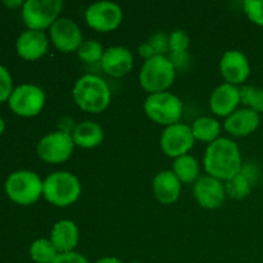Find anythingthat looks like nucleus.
<instances>
[{
  "label": "nucleus",
  "mask_w": 263,
  "mask_h": 263,
  "mask_svg": "<svg viewBox=\"0 0 263 263\" xmlns=\"http://www.w3.org/2000/svg\"><path fill=\"white\" fill-rule=\"evenodd\" d=\"M192 127L185 123H175L167 126L161 135V148L166 156L179 158L185 156L194 145Z\"/></svg>",
  "instance_id": "9b49d317"
},
{
  "label": "nucleus",
  "mask_w": 263,
  "mask_h": 263,
  "mask_svg": "<svg viewBox=\"0 0 263 263\" xmlns=\"http://www.w3.org/2000/svg\"><path fill=\"white\" fill-rule=\"evenodd\" d=\"M261 123L259 115L254 110L243 108L231 113L225 121V130L235 138H243L253 134Z\"/></svg>",
  "instance_id": "f3484780"
},
{
  "label": "nucleus",
  "mask_w": 263,
  "mask_h": 263,
  "mask_svg": "<svg viewBox=\"0 0 263 263\" xmlns=\"http://www.w3.org/2000/svg\"><path fill=\"white\" fill-rule=\"evenodd\" d=\"M43 195L55 207H68L81 195V184L71 172H53L44 181Z\"/></svg>",
  "instance_id": "7ed1b4c3"
},
{
  "label": "nucleus",
  "mask_w": 263,
  "mask_h": 263,
  "mask_svg": "<svg viewBox=\"0 0 263 263\" xmlns=\"http://www.w3.org/2000/svg\"><path fill=\"white\" fill-rule=\"evenodd\" d=\"M74 143L67 131H54L37 144V154L46 163H63L72 156Z\"/></svg>",
  "instance_id": "1a4fd4ad"
},
{
  "label": "nucleus",
  "mask_w": 263,
  "mask_h": 263,
  "mask_svg": "<svg viewBox=\"0 0 263 263\" xmlns=\"http://www.w3.org/2000/svg\"><path fill=\"white\" fill-rule=\"evenodd\" d=\"M95 263H123L121 259L116 258V257H104V258L98 259Z\"/></svg>",
  "instance_id": "c9c22d12"
},
{
  "label": "nucleus",
  "mask_w": 263,
  "mask_h": 263,
  "mask_svg": "<svg viewBox=\"0 0 263 263\" xmlns=\"http://www.w3.org/2000/svg\"><path fill=\"white\" fill-rule=\"evenodd\" d=\"M4 127H5V125H4V120H3V118L0 117V134H2L3 131H4Z\"/></svg>",
  "instance_id": "4c0bfd02"
},
{
  "label": "nucleus",
  "mask_w": 263,
  "mask_h": 263,
  "mask_svg": "<svg viewBox=\"0 0 263 263\" xmlns=\"http://www.w3.org/2000/svg\"><path fill=\"white\" fill-rule=\"evenodd\" d=\"M240 174L246 177L249 181V184L253 186V185H257L259 181V177H261V170L257 164L254 163H247L243 164L240 168Z\"/></svg>",
  "instance_id": "2f4dec72"
},
{
  "label": "nucleus",
  "mask_w": 263,
  "mask_h": 263,
  "mask_svg": "<svg viewBox=\"0 0 263 263\" xmlns=\"http://www.w3.org/2000/svg\"><path fill=\"white\" fill-rule=\"evenodd\" d=\"M12 77L4 66H0V102L9 99L12 94Z\"/></svg>",
  "instance_id": "7c9ffc66"
},
{
  "label": "nucleus",
  "mask_w": 263,
  "mask_h": 263,
  "mask_svg": "<svg viewBox=\"0 0 263 263\" xmlns=\"http://www.w3.org/2000/svg\"><path fill=\"white\" fill-rule=\"evenodd\" d=\"M58 254L57 248L48 239H37L30 247V256L36 263H53Z\"/></svg>",
  "instance_id": "b1692460"
},
{
  "label": "nucleus",
  "mask_w": 263,
  "mask_h": 263,
  "mask_svg": "<svg viewBox=\"0 0 263 263\" xmlns=\"http://www.w3.org/2000/svg\"><path fill=\"white\" fill-rule=\"evenodd\" d=\"M50 39L58 50L63 53L79 50L84 43L82 32L77 23L69 18H58L50 27Z\"/></svg>",
  "instance_id": "f8f14e48"
},
{
  "label": "nucleus",
  "mask_w": 263,
  "mask_h": 263,
  "mask_svg": "<svg viewBox=\"0 0 263 263\" xmlns=\"http://www.w3.org/2000/svg\"><path fill=\"white\" fill-rule=\"evenodd\" d=\"M194 139L205 143H213L217 140L221 133V126L217 120L212 117H199L190 126Z\"/></svg>",
  "instance_id": "4be33fe9"
},
{
  "label": "nucleus",
  "mask_w": 263,
  "mask_h": 263,
  "mask_svg": "<svg viewBox=\"0 0 263 263\" xmlns=\"http://www.w3.org/2000/svg\"><path fill=\"white\" fill-rule=\"evenodd\" d=\"M131 263H140V262H138V261H134V262H131Z\"/></svg>",
  "instance_id": "58836bf2"
},
{
  "label": "nucleus",
  "mask_w": 263,
  "mask_h": 263,
  "mask_svg": "<svg viewBox=\"0 0 263 263\" xmlns=\"http://www.w3.org/2000/svg\"><path fill=\"white\" fill-rule=\"evenodd\" d=\"M44 181L32 171H15L5 181V192L13 202L22 205L35 203L43 194Z\"/></svg>",
  "instance_id": "423d86ee"
},
{
  "label": "nucleus",
  "mask_w": 263,
  "mask_h": 263,
  "mask_svg": "<svg viewBox=\"0 0 263 263\" xmlns=\"http://www.w3.org/2000/svg\"><path fill=\"white\" fill-rule=\"evenodd\" d=\"M170 41V53H182L186 51L189 46L190 39L187 33L182 30H175L168 36Z\"/></svg>",
  "instance_id": "c85d7f7f"
},
{
  "label": "nucleus",
  "mask_w": 263,
  "mask_h": 263,
  "mask_svg": "<svg viewBox=\"0 0 263 263\" xmlns=\"http://www.w3.org/2000/svg\"><path fill=\"white\" fill-rule=\"evenodd\" d=\"M204 170L210 176L218 180H230L240 172L241 156L235 141L218 138L207 146L204 153Z\"/></svg>",
  "instance_id": "f257e3e1"
},
{
  "label": "nucleus",
  "mask_w": 263,
  "mask_h": 263,
  "mask_svg": "<svg viewBox=\"0 0 263 263\" xmlns=\"http://www.w3.org/2000/svg\"><path fill=\"white\" fill-rule=\"evenodd\" d=\"M50 241L59 254L73 252L79 243V228L71 220L58 221L51 229Z\"/></svg>",
  "instance_id": "6ab92c4d"
},
{
  "label": "nucleus",
  "mask_w": 263,
  "mask_h": 263,
  "mask_svg": "<svg viewBox=\"0 0 263 263\" xmlns=\"http://www.w3.org/2000/svg\"><path fill=\"white\" fill-rule=\"evenodd\" d=\"M17 51L23 59L36 61L48 50V39L43 31L27 30L17 39Z\"/></svg>",
  "instance_id": "a211bd4d"
},
{
  "label": "nucleus",
  "mask_w": 263,
  "mask_h": 263,
  "mask_svg": "<svg viewBox=\"0 0 263 263\" xmlns=\"http://www.w3.org/2000/svg\"><path fill=\"white\" fill-rule=\"evenodd\" d=\"M74 145L85 149H91L100 145L104 139L103 128L92 121H84L73 128L72 133Z\"/></svg>",
  "instance_id": "412c9836"
},
{
  "label": "nucleus",
  "mask_w": 263,
  "mask_h": 263,
  "mask_svg": "<svg viewBox=\"0 0 263 263\" xmlns=\"http://www.w3.org/2000/svg\"><path fill=\"white\" fill-rule=\"evenodd\" d=\"M53 263H90L86 259V257L82 256L81 253L77 252H68V253L58 254L57 259Z\"/></svg>",
  "instance_id": "72a5a7b5"
},
{
  "label": "nucleus",
  "mask_w": 263,
  "mask_h": 263,
  "mask_svg": "<svg viewBox=\"0 0 263 263\" xmlns=\"http://www.w3.org/2000/svg\"><path fill=\"white\" fill-rule=\"evenodd\" d=\"M243 7L249 21L263 27V0H246Z\"/></svg>",
  "instance_id": "cd10ccee"
},
{
  "label": "nucleus",
  "mask_w": 263,
  "mask_h": 263,
  "mask_svg": "<svg viewBox=\"0 0 263 263\" xmlns=\"http://www.w3.org/2000/svg\"><path fill=\"white\" fill-rule=\"evenodd\" d=\"M174 174L181 182L189 184V182L197 181L199 177V164L193 156L185 154L179 157L174 162Z\"/></svg>",
  "instance_id": "5701e85b"
},
{
  "label": "nucleus",
  "mask_w": 263,
  "mask_h": 263,
  "mask_svg": "<svg viewBox=\"0 0 263 263\" xmlns=\"http://www.w3.org/2000/svg\"><path fill=\"white\" fill-rule=\"evenodd\" d=\"M104 54L102 44L97 40H86L81 44V46L77 50V55L85 63H97L102 61V57Z\"/></svg>",
  "instance_id": "bb28decb"
},
{
  "label": "nucleus",
  "mask_w": 263,
  "mask_h": 263,
  "mask_svg": "<svg viewBox=\"0 0 263 263\" xmlns=\"http://www.w3.org/2000/svg\"><path fill=\"white\" fill-rule=\"evenodd\" d=\"M44 104H45V94L36 85H20L13 90L9 97L10 109L23 117H33L39 115Z\"/></svg>",
  "instance_id": "9d476101"
},
{
  "label": "nucleus",
  "mask_w": 263,
  "mask_h": 263,
  "mask_svg": "<svg viewBox=\"0 0 263 263\" xmlns=\"http://www.w3.org/2000/svg\"><path fill=\"white\" fill-rule=\"evenodd\" d=\"M148 44L152 46L156 55H166V53L170 51L168 36L164 32H162V31L152 35L151 39L148 40Z\"/></svg>",
  "instance_id": "c756f323"
},
{
  "label": "nucleus",
  "mask_w": 263,
  "mask_h": 263,
  "mask_svg": "<svg viewBox=\"0 0 263 263\" xmlns=\"http://www.w3.org/2000/svg\"><path fill=\"white\" fill-rule=\"evenodd\" d=\"M134 64V55L127 48L123 46H110L100 61L103 71L112 77H122L131 71Z\"/></svg>",
  "instance_id": "dca6fc26"
},
{
  "label": "nucleus",
  "mask_w": 263,
  "mask_h": 263,
  "mask_svg": "<svg viewBox=\"0 0 263 263\" xmlns=\"http://www.w3.org/2000/svg\"><path fill=\"white\" fill-rule=\"evenodd\" d=\"M168 59L174 64L176 71H186L190 63V57L187 54V51H182V53H170Z\"/></svg>",
  "instance_id": "473e14b6"
},
{
  "label": "nucleus",
  "mask_w": 263,
  "mask_h": 263,
  "mask_svg": "<svg viewBox=\"0 0 263 263\" xmlns=\"http://www.w3.org/2000/svg\"><path fill=\"white\" fill-rule=\"evenodd\" d=\"M194 197L200 207L207 210L220 208L225 202L226 192L221 180L215 179L210 175L199 176L194 184Z\"/></svg>",
  "instance_id": "ddd939ff"
},
{
  "label": "nucleus",
  "mask_w": 263,
  "mask_h": 263,
  "mask_svg": "<svg viewBox=\"0 0 263 263\" xmlns=\"http://www.w3.org/2000/svg\"><path fill=\"white\" fill-rule=\"evenodd\" d=\"M139 54H140V55L143 57L145 61H148V59L156 57V53H154V50L152 49V46L149 45L148 43H144L139 46Z\"/></svg>",
  "instance_id": "f704fd0d"
},
{
  "label": "nucleus",
  "mask_w": 263,
  "mask_h": 263,
  "mask_svg": "<svg viewBox=\"0 0 263 263\" xmlns=\"http://www.w3.org/2000/svg\"><path fill=\"white\" fill-rule=\"evenodd\" d=\"M252 190V185L249 184L248 180L239 172L234 177L226 181L225 192L233 199H244L248 197Z\"/></svg>",
  "instance_id": "a878e982"
},
{
  "label": "nucleus",
  "mask_w": 263,
  "mask_h": 263,
  "mask_svg": "<svg viewBox=\"0 0 263 263\" xmlns=\"http://www.w3.org/2000/svg\"><path fill=\"white\" fill-rule=\"evenodd\" d=\"M176 69L166 55H156L144 62L139 73L141 87L148 92H163L174 84Z\"/></svg>",
  "instance_id": "20e7f679"
},
{
  "label": "nucleus",
  "mask_w": 263,
  "mask_h": 263,
  "mask_svg": "<svg viewBox=\"0 0 263 263\" xmlns=\"http://www.w3.org/2000/svg\"><path fill=\"white\" fill-rule=\"evenodd\" d=\"M4 4L9 5V7H17V5H23V3L21 2V0H15V2H7V0H5Z\"/></svg>",
  "instance_id": "e433bc0d"
},
{
  "label": "nucleus",
  "mask_w": 263,
  "mask_h": 263,
  "mask_svg": "<svg viewBox=\"0 0 263 263\" xmlns=\"http://www.w3.org/2000/svg\"><path fill=\"white\" fill-rule=\"evenodd\" d=\"M240 104V89L235 85L222 84L216 87L210 98L211 110L220 117H229Z\"/></svg>",
  "instance_id": "2eb2a0df"
},
{
  "label": "nucleus",
  "mask_w": 263,
  "mask_h": 263,
  "mask_svg": "<svg viewBox=\"0 0 263 263\" xmlns=\"http://www.w3.org/2000/svg\"><path fill=\"white\" fill-rule=\"evenodd\" d=\"M220 71L228 84L236 86L246 82L249 77L251 64L246 54L241 53L240 50H229L221 58Z\"/></svg>",
  "instance_id": "4468645a"
},
{
  "label": "nucleus",
  "mask_w": 263,
  "mask_h": 263,
  "mask_svg": "<svg viewBox=\"0 0 263 263\" xmlns=\"http://www.w3.org/2000/svg\"><path fill=\"white\" fill-rule=\"evenodd\" d=\"M184 105L180 98L172 92H156L151 94L144 103V110L153 122L162 126L179 123L182 117Z\"/></svg>",
  "instance_id": "39448f33"
},
{
  "label": "nucleus",
  "mask_w": 263,
  "mask_h": 263,
  "mask_svg": "<svg viewBox=\"0 0 263 263\" xmlns=\"http://www.w3.org/2000/svg\"><path fill=\"white\" fill-rule=\"evenodd\" d=\"M240 103L259 115L263 112V87L244 85L240 87Z\"/></svg>",
  "instance_id": "393cba45"
},
{
  "label": "nucleus",
  "mask_w": 263,
  "mask_h": 263,
  "mask_svg": "<svg viewBox=\"0 0 263 263\" xmlns=\"http://www.w3.org/2000/svg\"><path fill=\"white\" fill-rule=\"evenodd\" d=\"M62 8V0H27L23 3L22 17L28 30L43 31L58 20Z\"/></svg>",
  "instance_id": "0eeeda50"
},
{
  "label": "nucleus",
  "mask_w": 263,
  "mask_h": 263,
  "mask_svg": "<svg viewBox=\"0 0 263 263\" xmlns=\"http://www.w3.org/2000/svg\"><path fill=\"white\" fill-rule=\"evenodd\" d=\"M74 103L85 112L100 113L110 103L112 92L109 86L102 77L97 74H84L73 86Z\"/></svg>",
  "instance_id": "f03ea898"
},
{
  "label": "nucleus",
  "mask_w": 263,
  "mask_h": 263,
  "mask_svg": "<svg viewBox=\"0 0 263 263\" xmlns=\"http://www.w3.org/2000/svg\"><path fill=\"white\" fill-rule=\"evenodd\" d=\"M153 192L162 204H172L179 199L181 181L174 171H161L153 180Z\"/></svg>",
  "instance_id": "aec40b11"
},
{
  "label": "nucleus",
  "mask_w": 263,
  "mask_h": 263,
  "mask_svg": "<svg viewBox=\"0 0 263 263\" xmlns=\"http://www.w3.org/2000/svg\"><path fill=\"white\" fill-rule=\"evenodd\" d=\"M123 18L122 8L113 2L92 3L85 12V20L89 27L99 32H110L118 28Z\"/></svg>",
  "instance_id": "6e6552de"
}]
</instances>
